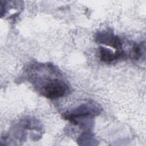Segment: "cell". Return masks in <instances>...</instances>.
<instances>
[{
  "mask_svg": "<svg viewBox=\"0 0 146 146\" xmlns=\"http://www.w3.org/2000/svg\"><path fill=\"white\" fill-rule=\"evenodd\" d=\"M99 53L101 60L107 63H110L114 60L123 58L125 56L124 52L121 50H117L114 53L112 50L103 47H100L99 48Z\"/></svg>",
  "mask_w": 146,
  "mask_h": 146,
  "instance_id": "4",
  "label": "cell"
},
{
  "mask_svg": "<svg viewBox=\"0 0 146 146\" xmlns=\"http://www.w3.org/2000/svg\"><path fill=\"white\" fill-rule=\"evenodd\" d=\"M99 109L91 104H82L79 107L75 108L72 111L64 115V118L72 121L73 123L78 118L87 117L91 115H95L99 112Z\"/></svg>",
  "mask_w": 146,
  "mask_h": 146,
  "instance_id": "2",
  "label": "cell"
},
{
  "mask_svg": "<svg viewBox=\"0 0 146 146\" xmlns=\"http://www.w3.org/2000/svg\"><path fill=\"white\" fill-rule=\"evenodd\" d=\"M96 38L100 43L112 46L117 50H121V42L119 36L109 32H104L99 34Z\"/></svg>",
  "mask_w": 146,
  "mask_h": 146,
  "instance_id": "3",
  "label": "cell"
},
{
  "mask_svg": "<svg viewBox=\"0 0 146 146\" xmlns=\"http://www.w3.org/2000/svg\"><path fill=\"white\" fill-rule=\"evenodd\" d=\"M141 50H142V48L141 47V46L135 43L132 46L131 55L133 59H137L140 57L141 54H142Z\"/></svg>",
  "mask_w": 146,
  "mask_h": 146,
  "instance_id": "5",
  "label": "cell"
},
{
  "mask_svg": "<svg viewBox=\"0 0 146 146\" xmlns=\"http://www.w3.org/2000/svg\"><path fill=\"white\" fill-rule=\"evenodd\" d=\"M68 91L66 84L60 80L55 79L47 82L42 88V94L49 99H56L65 95Z\"/></svg>",
  "mask_w": 146,
  "mask_h": 146,
  "instance_id": "1",
  "label": "cell"
}]
</instances>
